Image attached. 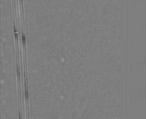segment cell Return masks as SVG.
I'll return each instance as SVG.
<instances>
[{"instance_id":"cell-2","label":"cell","mask_w":146,"mask_h":119,"mask_svg":"<svg viewBox=\"0 0 146 119\" xmlns=\"http://www.w3.org/2000/svg\"><path fill=\"white\" fill-rule=\"evenodd\" d=\"M13 19L14 32H15V35L16 57L17 83H21V78H20L19 51L18 25H17V15L16 14L13 15Z\"/></svg>"},{"instance_id":"cell-1","label":"cell","mask_w":146,"mask_h":119,"mask_svg":"<svg viewBox=\"0 0 146 119\" xmlns=\"http://www.w3.org/2000/svg\"><path fill=\"white\" fill-rule=\"evenodd\" d=\"M19 4L20 12V18H21V22L22 43H23L24 77L27 78L28 77L27 71V54L26 35H25L24 6H23V0H20Z\"/></svg>"}]
</instances>
